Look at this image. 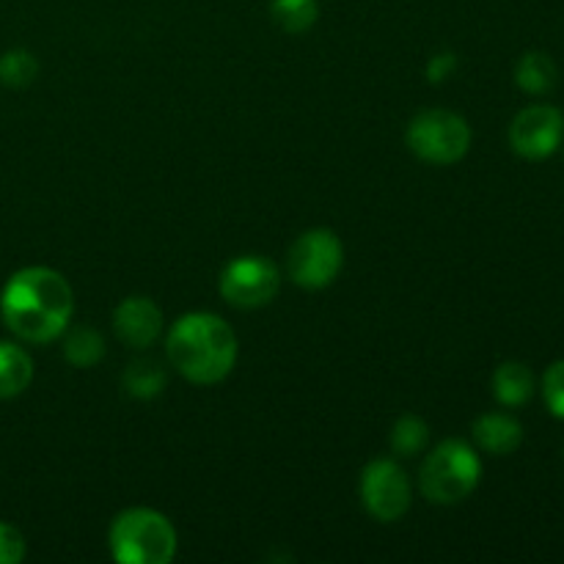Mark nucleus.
<instances>
[{"instance_id":"nucleus-1","label":"nucleus","mask_w":564,"mask_h":564,"mask_svg":"<svg viewBox=\"0 0 564 564\" xmlns=\"http://www.w3.org/2000/svg\"><path fill=\"white\" fill-rule=\"evenodd\" d=\"M75 312L72 286L58 270L22 268L6 281L0 292V317L20 341L50 345L69 328Z\"/></svg>"},{"instance_id":"nucleus-2","label":"nucleus","mask_w":564,"mask_h":564,"mask_svg":"<svg viewBox=\"0 0 564 564\" xmlns=\"http://www.w3.org/2000/svg\"><path fill=\"white\" fill-rule=\"evenodd\" d=\"M165 352L176 372L196 386H215L237 364V334L224 317L209 312L182 314L165 336Z\"/></svg>"},{"instance_id":"nucleus-3","label":"nucleus","mask_w":564,"mask_h":564,"mask_svg":"<svg viewBox=\"0 0 564 564\" xmlns=\"http://www.w3.org/2000/svg\"><path fill=\"white\" fill-rule=\"evenodd\" d=\"M110 554L121 564H169L176 556V529L163 512L130 507L108 529Z\"/></svg>"},{"instance_id":"nucleus-4","label":"nucleus","mask_w":564,"mask_h":564,"mask_svg":"<svg viewBox=\"0 0 564 564\" xmlns=\"http://www.w3.org/2000/svg\"><path fill=\"white\" fill-rule=\"evenodd\" d=\"M482 479V460L466 441H441L424 460L419 485L433 505H460L477 490Z\"/></svg>"},{"instance_id":"nucleus-5","label":"nucleus","mask_w":564,"mask_h":564,"mask_svg":"<svg viewBox=\"0 0 564 564\" xmlns=\"http://www.w3.org/2000/svg\"><path fill=\"white\" fill-rule=\"evenodd\" d=\"M405 143L419 160L433 165H455L471 149V127L452 110H422L411 119Z\"/></svg>"},{"instance_id":"nucleus-6","label":"nucleus","mask_w":564,"mask_h":564,"mask_svg":"<svg viewBox=\"0 0 564 564\" xmlns=\"http://www.w3.org/2000/svg\"><path fill=\"white\" fill-rule=\"evenodd\" d=\"M345 264V248L330 229H308L286 253V273L303 290H325Z\"/></svg>"},{"instance_id":"nucleus-7","label":"nucleus","mask_w":564,"mask_h":564,"mask_svg":"<svg viewBox=\"0 0 564 564\" xmlns=\"http://www.w3.org/2000/svg\"><path fill=\"white\" fill-rule=\"evenodd\" d=\"M220 295L235 308H262L275 297L281 286V273L264 257H237L220 273Z\"/></svg>"},{"instance_id":"nucleus-8","label":"nucleus","mask_w":564,"mask_h":564,"mask_svg":"<svg viewBox=\"0 0 564 564\" xmlns=\"http://www.w3.org/2000/svg\"><path fill=\"white\" fill-rule=\"evenodd\" d=\"M361 505L375 521L394 523L411 507V482L400 463L380 457L361 471Z\"/></svg>"},{"instance_id":"nucleus-9","label":"nucleus","mask_w":564,"mask_h":564,"mask_svg":"<svg viewBox=\"0 0 564 564\" xmlns=\"http://www.w3.org/2000/svg\"><path fill=\"white\" fill-rule=\"evenodd\" d=\"M564 116L551 105H532L510 124V147L527 160H545L562 147Z\"/></svg>"},{"instance_id":"nucleus-10","label":"nucleus","mask_w":564,"mask_h":564,"mask_svg":"<svg viewBox=\"0 0 564 564\" xmlns=\"http://www.w3.org/2000/svg\"><path fill=\"white\" fill-rule=\"evenodd\" d=\"M113 330L132 350H147L163 334V312L152 297L132 295L116 306Z\"/></svg>"},{"instance_id":"nucleus-11","label":"nucleus","mask_w":564,"mask_h":564,"mask_svg":"<svg viewBox=\"0 0 564 564\" xmlns=\"http://www.w3.org/2000/svg\"><path fill=\"white\" fill-rule=\"evenodd\" d=\"M474 441L488 455H512L523 441V427L507 413H485L474 422Z\"/></svg>"},{"instance_id":"nucleus-12","label":"nucleus","mask_w":564,"mask_h":564,"mask_svg":"<svg viewBox=\"0 0 564 564\" xmlns=\"http://www.w3.org/2000/svg\"><path fill=\"white\" fill-rule=\"evenodd\" d=\"M33 361L25 347L0 339V400H14L31 386Z\"/></svg>"},{"instance_id":"nucleus-13","label":"nucleus","mask_w":564,"mask_h":564,"mask_svg":"<svg viewBox=\"0 0 564 564\" xmlns=\"http://www.w3.org/2000/svg\"><path fill=\"white\" fill-rule=\"evenodd\" d=\"M534 378L527 364L505 361L494 372V397L507 408H518L532 400Z\"/></svg>"},{"instance_id":"nucleus-14","label":"nucleus","mask_w":564,"mask_h":564,"mask_svg":"<svg viewBox=\"0 0 564 564\" xmlns=\"http://www.w3.org/2000/svg\"><path fill=\"white\" fill-rule=\"evenodd\" d=\"M560 80V72H556V64L551 61L549 53H527L518 58L516 64V83L523 88L527 94H549L551 88L556 86Z\"/></svg>"},{"instance_id":"nucleus-15","label":"nucleus","mask_w":564,"mask_h":564,"mask_svg":"<svg viewBox=\"0 0 564 564\" xmlns=\"http://www.w3.org/2000/svg\"><path fill=\"white\" fill-rule=\"evenodd\" d=\"M270 17L284 33H306L312 31L319 17L317 0H270Z\"/></svg>"},{"instance_id":"nucleus-16","label":"nucleus","mask_w":564,"mask_h":564,"mask_svg":"<svg viewBox=\"0 0 564 564\" xmlns=\"http://www.w3.org/2000/svg\"><path fill=\"white\" fill-rule=\"evenodd\" d=\"M121 386L130 397L135 400H152L160 391L165 389V369L158 361H147V358H138L121 375Z\"/></svg>"},{"instance_id":"nucleus-17","label":"nucleus","mask_w":564,"mask_h":564,"mask_svg":"<svg viewBox=\"0 0 564 564\" xmlns=\"http://www.w3.org/2000/svg\"><path fill=\"white\" fill-rule=\"evenodd\" d=\"M64 356H66V361L77 369L97 367L105 356L102 336H99L94 328H88V325L69 330L64 339Z\"/></svg>"},{"instance_id":"nucleus-18","label":"nucleus","mask_w":564,"mask_h":564,"mask_svg":"<svg viewBox=\"0 0 564 564\" xmlns=\"http://www.w3.org/2000/svg\"><path fill=\"white\" fill-rule=\"evenodd\" d=\"M391 449L400 457H413L419 452H424L430 441V427L422 416L416 413H405V416L397 419V424L391 427Z\"/></svg>"},{"instance_id":"nucleus-19","label":"nucleus","mask_w":564,"mask_h":564,"mask_svg":"<svg viewBox=\"0 0 564 564\" xmlns=\"http://www.w3.org/2000/svg\"><path fill=\"white\" fill-rule=\"evenodd\" d=\"M39 75V61L31 50H9L0 55V83L9 88H28Z\"/></svg>"},{"instance_id":"nucleus-20","label":"nucleus","mask_w":564,"mask_h":564,"mask_svg":"<svg viewBox=\"0 0 564 564\" xmlns=\"http://www.w3.org/2000/svg\"><path fill=\"white\" fill-rule=\"evenodd\" d=\"M543 397L549 411L556 419H564V361L551 364L543 378Z\"/></svg>"},{"instance_id":"nucleus-21","label":"nucleus","mask_w":564,"mask_h":564,"mask_svg":"<svg viewBox=\"0 0 564 564\" xmlns=\"http://www.w3.org/2000/svg\"><path fill=\"white\" fill-rule=\"evenodd\" d=\"M25 560V538L17 527L0 521V564H20Z\"/></svg>"},{"instance_id":"nucleus-22","label":"nucleus","mask_w":564,"mask_h":564,"mask_svg":"<svg viewBox=\"0 0 564 564\" xmlns=\"http://www.w3.org/2000/svg\"><path fill=\"white\" fill-rule=\"evenodd\" d=\"M455 55L452 53H446V55H433V58H430V66H427V77H430V83H441L444 80L446 75H449L452 69H455Z\"/></svg>"}]
</instances>
